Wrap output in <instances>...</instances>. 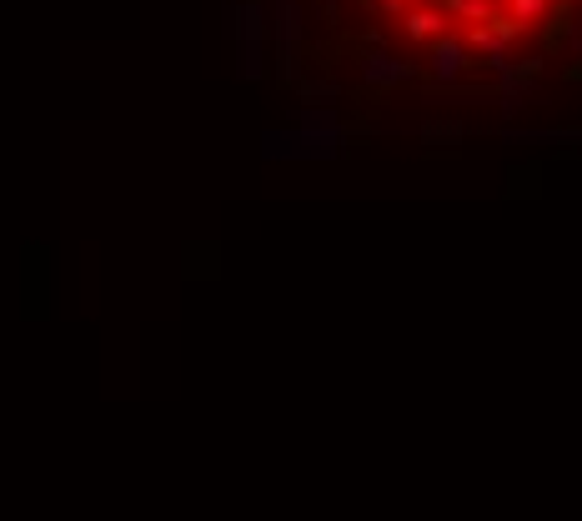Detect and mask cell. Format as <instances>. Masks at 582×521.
I'll return each instance as SVG.
<instances>
[{
  "instance_id": "obj_10",
  "label": "cell",
  "mask_w": 582,
  "mask_h": 521,
  "mask_svg": "<svg viewBox=\"0 0 582 521\" xmlns=\"http://www.w3.org/2000/svg\"><path fill=\"white\" fill-rule=\"evenodd\" d=\"M507 141H512V146H537V141L572 146V141H577V131H517V126H512V131H507Z\"/></svg>"
},
{
  "instance_id": "obj_11",
  "label": "cell",
  "mask_w": 582,
  "mask_h": 521,
  "mask_svg": "<svg viewBox=\"0 0 582 521\" xmlns=\"http://www.w3.org/2000/svg\"><path fill=\"white\" fill-rule=\"evenodd\" d=\"M297 96H302L307 106H332V101H337V86H332V81H307V76H297Z\"/></svg>"
},
{
  "instance_id": "obj_13",
  "label": "cell",
  "mask_w": 582,
  "mask_h": 521,
  "mask_svg": "<svg viewBox=\"0 0 582 521\" xmlns=\"http://www.w3.org/2000/svg\"><path fill=\"white\" fill-rule=\"evenodd\" d=\"M412 6V0H377V11L387 16V21H402V11Z\"/></svg>"
},
{
  "instance_id": "obj_14",
  "label": "cell",
  "mask_w": 582,
  "mask_h": 521,
  "mask_svg": "<svg viewBox=\"0 0 582 521\" xmlns=\"http://www.w3.org/2000/svg\"><path fill=\"white\" fill-rule=\"evenodd\" d=\"M417 6H442V0H417Z\"/></svg>"
},
{
  "instance_id": "obj_12",
  "label": "cell",
  "mask_w": 582,
  "mask_h": 521,
  "mask_svg": "<svg viewBox=\"0 0 582 521\" xmlns=\"http://www.w3.org/2000/svg\"><path fill=\"white\" fill-rule=\"evenodd\" d=\"M482 66H487L492 76H502V71L517 66V56H512V46H492V51H482Z\"/></svg>"
},
{
  "instance_id": "obj_2",
  "label": "cell",
  "mask_w": 582,
  "mask_h": 521,
  "mask_svg": "<svg viewBox=\"0 0 582 521\" xmlns=\"http://www.w3.org/2000/svg\"><path fill=\"white\" fill-rule=\"evenodd\" d=\"M276 21H271V36H276V76L281 81H291L297 86V76H302V6L297 0H271L266 6Z\"/></svg>"
},
{
  "instance_id": "obj_4",
  "label": "cell",
  "mask_w": 582,
  "mask_h": 521,
  "mask_svg": "<svg viewBox=\"0 0 582 521\" xmlns=\"http://www.w3.org/2000/svg\"><path fill=\"white\" fill-rule=\"evenodd\" d=\"M467 66H472V46H467V36H437L432 46H427V81L432 86H457L462 76H467Z\"/></svg>"
},
{
  "instance_id": "obj_3",
  "label": "cell",
  "mask_w": 582,
  "mask_h": 521,
  "mask_svg": "<svg viewBox=\"0 0 582 521\" xmlns=\"http://www.w3.org/2000/svg\"><path fill=\"white\" fill-rule=\"evenodd\" d=\"M357 71H362V81H367V86H387V91H392V86H417V81L427 76L417 61H402V56H392L382 41L362 51Z\"/></svg>"
},
{
  "instance_id": "obj_7",
  "label": "cell",
  "mask_w": 582,
  "mask_h": 521,
  "mask_svg": "<svg viewBox=\"0 0 582 521\" xmlns=\"http://www.w3.org/2000/svg\"><path fill=\"white\" fill-rule=\"evenodd\" d=\"M442 11L452 16V21H467V26H482V21H492V0H442Z\"/></svg>"
},
{
  "instance_id": "obj_9",
  "label": "cell",
  "mask_w": 582,
  "mask_h": 521,
  "mask_svg": "<svg viewBox=\"0 0 582 521\" xmlns=\"http://www.w3.org/2000/svg\"><path fill=\"white\" fill-rule=\"evenodd\" d=\"M422 141L427 146H457L462 141V121H422Z\"/></svg>"
},
{
  "instance_id": "obj_8",
  "label": "cell",
  "mask_w": 582,
  "mask_h": 521,
  "mask_svg": "<svg viewBox=\"0 0 582 521\" xmlns=\"http://www.w3.org/2000/svg\"><path fill=\"white\" fill-rule=\"evenodd\" d=\"M502 11H507L512 21H522V26L532 31L537 21H547V16L557 11V0H507V6H502Z\"/></svg>"
},
{
  "instance_id": "obj_15",
  "label": "cell",
  "mask_w": 582,
  "mask_h": 521,
  "mask_svg": "<svg viewBox=\"0 0 582 521\" xmlns=\"http://www.w3.org/2000/svg\"><path fill=\"white\" fill-rule=\"evenodd\" d=\"M492 6H507V0H492Z\"/></svg>"
},
{
  "instance_id": "obj_5",
  "label": "cell",
  "mask_w": 582,
  "mask_h": 521,
  "mask_svg": "<svg viewBox=\"0 0 582 521\" xmlns=\"http://www.w3.org/2000/svg\"><path fill=\"white\" fill-rule=\"evenodd\" d=\"M402 31H407L412 46H432L437 36L452 31V16L442 6H417V11H402Z\"/></svg>"
},
{
  "instance_id": "obj_6",
  "label": "cell",
  "mask_w": 582,
  "mask_h": 521,
  "mask_svg": "<svg viewBox=\"0 0 582 521\" xmlns=\"http://www.w3.org/2000/svg\"><path fill=\"white\" fill-rule=\"evenodd\" d=\"M291 126H302V131H342V116H337V106H297V111H291Z\"/></svg>"
},
{
  "instance_id": "obj_1",
  "label": "cell",
  "mask_w": 582,
  "mask_h": 521,
  "mask_svg": "<svg viewBox=\"0 0 582 521\" xmlns=\"http://www.w3.org/2000/svg\"><path fill=\"white\" fill-rule=\"evenodd\" d=\"M342 151V131H271L261 136V156L266 161H332Z\"/></svg>"
}]
</instances>
